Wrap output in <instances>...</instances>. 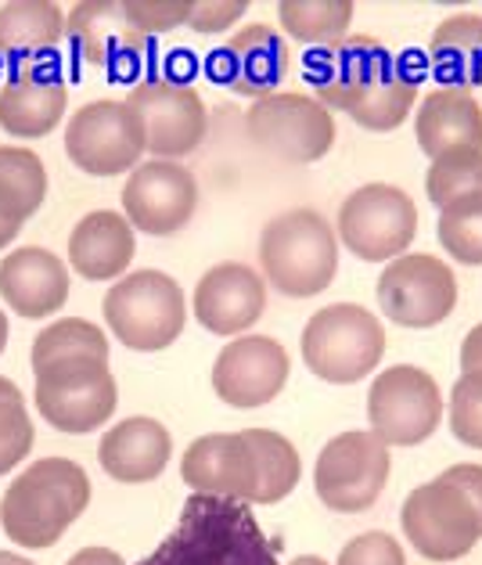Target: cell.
<instances>
[{"mask_svg": "<svg viewBox=\"0 0 482 565\" xmlns=\"http://www.w3.org/2000/svg\"><path fill=\"white\" fill-rule=\"evenodd\" d=\"M133 565H281L245 501L191 493L173 533Z\"/></svg>", "mask_w": 482, "mask_h": 565, "instance_id": "cell-1", "label": "cell"}, {"mask_svg": "<svg viewBox=\"0 0 482 565\" xmlns=\"http://www.w3.org/2000/svg\"><path fill=\"white\" fill-rule=\"evenodd\" d=\"M90 479L68 458H40L11 479L0 501V526L19 547H54L62 533L87 512Z\"/></svg>", "mask_w": 482, "mask_h": 565, "instance_id": "cell-2", "label": "cell"}, {"mask_svg": "<svg viewBox=\"0 0 482 565\" xmlns=\"http://www.w3.org/2000/svg\"><path fill=\"white\" fill-rule=\"evenodd\" d=\"M259 267L285 296H321L339 274V234L317 210H288L259 234Z\"/></svg>", "mask_w": 482, "mask_h": 565, "instance_id": "cell-3", "label": "cell"}, {"mask_svg": "<svg viewBox=\"0 0 482 565\" xmlns=\"http://www.w3.org/2000/svg\"><path fill=\"white\" fill-rule=\"evenodd\" d=\"M105 324L127 350L159 353L184 335L188 299L167 270H133L119 278L101 302Z\"/></svg>", "mask_w": 482, "mask_h": 565, "instance_id": "cell-4", "label": "cell"}, {"mask_svg": "<svg viewBox=\"0 0 482 565\" xmlns=\"http://www.w3.org/2000/svg\"><path fill=\"white\" fill-rule=\"evenodd\" d=\"M385 347L389 339H385L382 321L356 302H335V307L317 310L302 328V364L332 385L367 379L382 364Z\"/></svg>", "mask_w": 482, "mask_h": 565, "instance_id": "cell-5", "label": "cell"}, {"mask_svg": "<svg viewBox=\"0 0 482 565\" xmlns=\"http://www.w3.org/2000/svg\"><path fill=\"white\" fill-rule=\"evenodd\" d=\"M399 526L421 558L453 562L482 541V504L464 482L443 472L407 493Z\"/></svg>", "mask_w": 482, "mask_h": 565, "instance_id": "cell-6", "label": "cell"}, {"mask_svg": "<svg viewBox=\"0 0 482 565\" xmlns=\"http://www.w3.org/2000/svg\"><path fill=\"white\" fill-rule=\"evenodd\" d=\"M36 411L51 429L68 436H87L116 415L119 393L108 361L98 356H65L33 367Z\"/></svg>", "mask_w": 482, "mask_h": 565, "instance_id": "cell-7", "label": "cell"}, {"mask_svg": "<svg viewBox=\"0 0 482 565\" xmlns=\"http://www.w3.org/2000/svg\"><path fill=\"white\" fill-rule=\"evenodd\" d=\"M339 242L364 264H393L418 238V205L396 184H364L339 205Z\"/></svg>", "mask_w": 482, "mask_h": 565, "instance_id": "cell-8", "label": "cell"}, {"mask_svg": "<svg viewBox=\"0 0 482 565\" xmlns=\"http://www.w3.org/2000/svg\"><path fill=\"white\" fill-rule=\"evenodd\" d=\"M393 472L389 444L371 429L339 433L328 439L313 465V490L339 515H361L382 498Z\"/></svg>", "mask_w": 482, "mask_h": 565, "instance_id": "cell-9", "label": "cell"}, {"mask_svg": "<svg viewBox=\"0 0 482 565\" xmlns=\"http://www.w3.org/2000/svg\"><path fill=\"white\" fill-rule=\"evenodd\" d=\"M148 151L144 122L130 102H87L68 116L65 156L90 177H119L141 167Z\"/></svg>", "mask_w": 482, "mask_h": 565, "instance_id": "cell-10", "label": "cell"}, {"mask_svg": "<svg viewBox=\"0 0 482 565\" xmlns=\"http://www.w3.org/2000/svg\"><path fill=\"white\" fill-rule=\"evenodd\" d=\"M245 130H249L253 145L270 151L285 162H307L324 159L335 148V116L302 90H278L267 98H256L245 116Z\"/></svg>", "mask_w": 482, "mask_h": 565, "instance_id": "cell-11", "label": "cell"}, {"mask_svg": "<svg viewBox=\"0 0 482 565\" xmlns=\"http://www.w3.org/2000/svg\"><path fill=\"white\" fill-rule=\"evenodd\" d=\"M367 422L371 433L382 436L389 447H418L443 422V393H439L436 379L425 367H385L371 382Z\"/></svg>", "mask_w": 482, "mask_h": 565, "instance_id": "cell-12", "label": "cell"}, {"mask_svg": "<svg viewBox=\"0 0 482 565\" xmlns=\"http://www.w3.org/2000/svg\"><path fill=\"white\" fill-rule=\"evenodd\" d=\"M378 307L399 328H436L458 307V278L439 256L407 253L385 264L375 285Z\"/></svg>", "mask_w": 482, "mask_h": 565, "instance_id": "cell-13", "label": "cell"}, {"mask_svg": "<svg viewBox=\"0 0 482 565\" xmlns=\"http://www.w3.org/2000/svg\"><path fill=\"white\" fill-rule=\"evenodd\" d=\"M393 54L378 36L350 33L339 44L317 47L307 62V79L313 98L328 113H350L364 94L393 68Z\"/></svg>", "mask_w": 482, "mask_h": 565, "instance_id": "cell-14", "label": "cell"}, {"mask_svg": "<svg viewBox=\"0 0 482 565\" xmlns=\"http://www.w3.org/2000/svg\"><path fill=\"white\" fill-rule=\"evenodd\" d=\"M199 205V181L181 162L151 159L141 162L127 188H122V216L133 231H144L151 238H167L188 227Z\"/></svg>", "mask_w": 482, "mask_h": 565, "instance_id": "cell-15", "label": "cell"}, {"mask_svg": "<svg viewBox=\"0 0 482 565\" xmlns=\"http://www.w3.org/2000/svg\"><path fill=\"white\" fill-rule=\"evenodd\" d=\"M137 116L144 122V141L156 159H184L191 156L205 130H210V116L199 98L195 87L173 84V79H144L137 84L127 98Z\"/></svg>", "mask_w": 482, "mask_h": 565, "instance_id": "cell-16", "label": "cell"}, {"mask_svg": "<svg viewBox=\"0 0 482 565\" xmlns=\"http://www.w3.org/2000/svg\"><path fill=\"white\" fill-rule=\"evenodd\" d=\"M288 350L270 335H238L219 350L213 364V393L231 407H264L285 390Z\"/></svg>", "mask_w": 482, "mask_h": 565, "instance_id": "cell-17", "label": "cell"}, {"mask_svg": "<svg viewBox=\"0 0 482 565\" xmlns=\"http://www.w3.org/2000/svg\"><path fill=\"white\" fill-rule=\"evenodd\" d=\"M184 487L195 493H210V498L245 501L256 504L259 493V454L242 433H210L199 436L195 444L184 450L181 461Z\"/></svg>", "mask_w": 482, "mask_h": 565, "instance_id": "cell-18", "label": "cell"}, {"mask_svg": "<svg viewBox=\"0 0 482 565\" xmlns=\"http://www.w3.org/2000/svg\"><path fill=\"white\" fill-rule=\"evenodd\" d=\"M292 73V51L288 40L274 25L253 22L242 25L224 47L210 58V76L227 84L231 90L249 94V98H267Z\"/></svg>", "mask_w": 482, "mask_h": 565, "instance_id": "cell-19", "label": "cell"}, {"mask_svg": "<svg viewBox=\"0 0 482 565\" xmlns=\"http://www.w3.org/2000/svg\"><path fill=\"white\" fill-rule=\"evenodd\" d=\"M191 310H195L205 332L238 339L264 317L267 281L253 267L234 264V259L231 264H216L199 278L195 296H191Z\"/></svg>", "mask_w": 482, "mask_h": 565, "instance_id": "cell-20", "label": "cell"}, {"mask_svg": "<svg viewBox=\"0 0 482 565\" xmlns=\"http://www.w3.org/2000/svg\"><path fill=\"white\" fill-rule=\"evenodd\" d=\"M65 33L84 62L108 73H122L144 58L148 36L127 19L119 0H84L65 15Z\"/></svg>", "mask_w": 482, "mask_h": 565, "instance_id": "cell-21", "label": "cell"}, {"mask_svg": "<svg viewBox=\"0 0 482 565\" xmlns=\"http://www.w3.org/2000/svg\"><path fill=\"white\" fill-rule=\"evenodd\" d=\"M415 137L432 162L482 156V105L472 90L436 87L418 105Z\"/></svg>", "mask_w": 482, "mask_h": 565, "instance_id": "cell-22", "label": "cell"}, {"mask_svg": "<svg viewBox=\"0 0 482 565\" xmlns=\"http://www.w3.org/2000/svg\"><path fill=\"white\" fill-rule=\"evenodd\" d=\"M0 299L25 321L58 313L68 302V267L40 245L11 249L0 259Z\"/></svg>", "mask_w": 482, "mask_h": 565, "instance_id": "cell-23", "label": "cell"}, {"mask_svg": "<svg viewBox=\"0 0 482 565\" xmlns=\"http://www.w3.org/2000/svg\"><path fill=\"white\" fill-rule=\"evenodd\" d=\"M65 36V11L51 0H11L0 8V62L19 73L54 68Z\"/></svg>", "mask_w": 482, "mask_h": 565, "instance_id": "cell-24", "label": "cell"}, {"mask_svg": "<svg viewBox=\"0 0 482 565\" xmlns=\"http://www.w3.org/2000/svg\"><path fill=\"white\" fill-rule=\"evenodd\" d=\"M170 454H173L170 429L148 415L116 422L113 429L101 436V447H98L101 468L116 482H127V487L156 482L167 472Z\"/></svg>", "mask_w": 482, "mask_h": 565, "instance_id": "cell-25", "label": "cell"}, {"mask_svg": "<svg viewBox=\"0 0 482 565\" xmlns=\"http://www.w3.org/2000/svg\"><path fill=\"white\" fill-rule=\"evenodd\" d=\"M137 242L130 220L116 210L87 213L68 234V264L87 281H113L122 278L133 264Z\"/></svg>", "mask_w": 482, "mask_h": 565, "instance_id": "cell-26", "label": "cell"}, {"mask_svg": "<svg viewBox=\"0 0 482 565\" xmlns=\"http://www.w3.org/2000/svg\"><path fill=\"white\" fill-rule=\"evenodd\" d=\"M68 108V87L54 68L19 73L0 87V127L11 137H47Z\"/></svg>", "mask_w": 482, "mask_h": 565, "instance_id": "cell-27", "label": "cell"}, {"mask_svg": "<svg viewBox=\"0 0 482 565\" xmlns=\"http://www.w3.org/2000/svg\"><path fill=\"white\" fill-rule=\"evenodd\" d=\"M429 58L439 87H482V15L458 11L439 22L429 40Z\"/></svg>", "mask_w": 482, "mask_h": 565, "instance_id": "cell-28", "label": "cell"}, {"mask_svg": "<svg viewBox=\"0 0 482 565\" xmlns=\"http://www.w3.org/2000/svg\"><path fill=\"white\" fill-rule=\"evenodd\" d=\"M418 73L407 62H393V68L385 73L375 87H371L361 102L350 108V119L356 127H364L371 134H389L399 122L410 116V108L418 102Z\"/></svg>", "mask_w": 482, "mask_h": 565, "instance_id": "cell-29", "label": "cell"}, {"mask_svg": "<svg viewBox=\"0 0 482 565\" xmlns=\"http://www.w3.org/2000/svg\"><path fill=\"white\" fill-rule=\"evenodd\" d=\"M47 199V170L36 151L0 145V213L25 224Z\"/></svg>", "mask_w": 482, "mask_h": 565, "instance_id": "cell-30", "label": "cell"}, {"mask_svg": "<svg viewBox=\"0 0 482 565\" xmlns=\"http://www.w3.org/2000/svg\"><path fill=\"white\" fill-rule=\"evenodd\" d=\"M281 30L310 47H328L350 36L353 4L350 0H281Z\"/></svg>", "mask_w": 482, "mask_h": 565, "instance_id": "cell-31", "label": "cell"}, {"mask_svg": "<svg viewBox=\"0 0 482 565\" xmlns=\"http://www.w3.org/2000/svg\"><path fill=\"white\" fill-rule=\"evenodd\" d=\"M249 444L259 454V493H256V504H278L285 501L288 493L299 487V476H302V461H299V450L288 444L281 433L274 429H245Z\"/></svg>", "mask_w": 482, "mask_h": 565, "instance_id": "cell-32", "label": "cell"}, {"mask_svg": "<svg viewBox=\"0 0 482 565\" xmlns=\"http://www.w3.org/2000/svg\"><path fill=\"white\" fill-rule=\"evenodd\" d=\"M65 356H98L108 361V335L84 317H62L33 339V367L65 361Z\"/></svg>", "mask_w": 482, "mask_h": 565, "instance_id": "cell-33", "label": "cell"}, {"mask_svg": "<svg viewBox=\"0 0 482 565\" xmlns=\"http://www.w3.org/2000/svg\"><path fill=\"white\" fill-rule=\"evenodd\" d=\"M436 234L447 256L468 267H482V195L439 210Z\"/></svg>", "mask_w": 482, "mask_h": 565, "instance_id": "cell-34", "label": "cell"}, {"mask_svg": "<svg viewBox=\"0 0 482 565\" xmlns=\"http://www.w3.org/2000/svg\"><path fill=\"white\" fill-rule=\"evenodd\" d=\"M33 422L25 411L22 390L11 379L0 375V476L22 465L33 450Z\"/></svg>", "mask_w": 482, "mask_h": 565, "instance_id": "cell-35", "label": "cell"}, {"mask_svg": "<svg viewBox=\"0 0 482 565\" xmlns=\"http://www.w3.org/2000/svg\"><path fill=\"white\" fill-rule=\"evenodd\" d=\"M425 191H429V202L436 210L482 195V156L432 162L429 173H425Z\"/></svg>", "mask_w": 482, "mask_h": 565, "instance_id": "cell-36", "label": "cell"}, {"mask_svg": "<svg viewBox=\"0 0 482 565\" xmlns=\"http://www.w3.org/2000/svg\"><path fill=\"white\" fill-rule=\"evenodd\" d=\"M450 433L464 447L482 450V371H468L450 390Z\"/></svg>", "mask_w": 482, "mask_h": 565, "instance_id": "cell-37", "label": "cell"}, {"mask_svg": "<svg viewBox=\"0 0 482 565\" xmlns=\"http://www.w3.org/2000/svg\"><path fill=\"white\" fill-rule=\"evenodd\" d=\"M122 11H127V19L144 36H159L176 30V25H188L191 11H195V0H127Z\"/></svg>", "mask_w": 482, "mask_h": 565, "instance_id": "cell-38", "label": "cell"}, {"mask_svg": "<svg viewBox=\"0 0 482 565\" xmlns=\"http://www.w3.org/2000/svg\"><path fill=\"white\" fill-rule=\"evenodd\" d=\"M335 565H407L404 547L385 530H367L342 547Z\"/></svg>", "mask_w": 482, "mask_h": 565, "instance_id": "cell-39", "label": "cell"}, {"mask_svg": "<svg viewBox=\"0 0 482 565\" xmlns=\"http://www.w3.org/2000/svg\"><path fill=\"white\" fill-rule=\"evenodd\" d=\"M245 11H249V0H195V11H191V30L210 36V33H224L238 22Z\"/></svg>", "mask_w": 482, "mask_h": 565, "instance_id": "cell-40", "label": "cell"}, {"mask_svg": "<svg viewBox=\"0 0 482 565\" xmlns=\"http://www.w3.org/2000/svg\"><path fill=\"white\" fill-rule=\"evenodd\" d=\"M468 371H482V321L461 342V375Z\"/></svg>", "mask_w": 482, "mask_h": 565, "instance_id": "cell-41", "label": "cell"}, {"mask_svg": "<svg viewBox=\"0 0 482 565\" xmlns=\"http://www.w3.org/2000/svg\"><path fill=\"white\" fill-rule=\"evenodd\" d=\"M65 565H127V562H122V555L113 547H84V551H76Z\"/></svg>", "mask_w": 482, "mask_h": 565, "instance_id": "cell-42", "label": "cell"}, {"mask_svg": "<svg viewBox=\"0 0 482 565\" xmlns=\"http://www.w3.org/2000/svg\"><path fill=\"white\" fill-rule=\"evenodd\" d=\"M19 231H22L19 220H11V216L0 213V249H8V245L15 242V234H19Z\"/></svg>", "mask_w": 482, "mask_h": 565, "instance_id": "cell-43", "label": "cell"}, {"mask_svg": "<svg viewBox=\"0 0 482 565\" xmlns=\"http://www.w3.org/2000/svg\"><path fill=\"white\" fill-rule=\"evenodd\" d=\"M0 565H33V562L22 555H11V551H0Z\"/></svg>", "mask_w": 482, "mask_h": 565, "instance_id": "cell-44", "label": "cell"}, {"mask_svg": "<svg viewBox=\"0 0 482 565\" xmlns=\"http://www.w3.org/2000/svg\"><path fill=\"white\" fill-rule=\"evenodd\" d=\"M288 565H328V562L321 555H299V558H292Z\"/></svg>", "mask_w": 482, "mask_h": 565, "instance_id": "cell-45", "label": "cell"}, {"mask_svg": "<svg viewBox=\"0 0 482 565\" xmlns=\"http://www.w3.org/2000/svg\"><path fill=\"white\" fill-rule=\"evenodd\" d=\"M4 347H8V317L0 310V353H4Z\"/></svg>", "mask_w": 482, "mask_h": 565, "instance_id": "cell-46", "label": "cell"}]
</instances>
